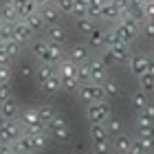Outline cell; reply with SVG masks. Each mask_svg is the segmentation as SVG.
I'll use <instances>...</instances> for the list:
<instances>
[{"label":"cell","mask_w":154,"mask_h":154,"mask_svg":"<svg viewBox=\"0 0 154 154\" xmlns=\"http://www.w3.org/2000/svg\"><path fill=\"white\" fill-rule=\"evenodd\" d=\"M46 134L51 137V141L64 145L71 141V128H68V119L64 115H57L55 112V117L51 119V121L46 123Z\"/></svg>","instance_id":"6da1fadb"},{"label":"cell","mask_w":154,"mask_h":154,"mask_svg":"<svg viewBox=\"0 0 154 154\" xmlns=\"http://www.w3.org/2000/svg\"><path fill=\"white\" fill-rule=\"evenodd\" d=\"M75 97H77L82 103H86V106H88V103H93V101L106 99V97H103V90H101V84H93V82L79 84V88H77Z\"/></svg>","instance_id":"7a4b0ae2"},{"label":"cell","mask_w":154,"mask_h":154,"mask_svg":"<svg viewBox=\"0 0 154 154\" xmlns=\"http://www.w3.org/2000/svg\"><path fill=\"white\" fill-rule=\"evenodd\" d=\"M86 117H88V121L90 123H106L110 117V106H108V101L106 99H101V101H93V103H88L86 106Z\"/></svg>","instance_id":"3957f363"},{"label":"cell","mask_w":154,"mask_h":154,"mask_svg":"<svg viewBox=\"0 0 154 154\" xmlns=\"http://www.w3.org/2000/svg\"><path fill=\"white\" fill-rule=\"evenodd\" d=\"M44 40L48 42V44H57V46H64L66 44V40H68V35H66V29L62 24H48L46 29H44Z\"/></svg>","instance_id":"277c9868"},{"label":"cell","mask_w":154,"mask_h":154,"mask_svg":"<svg viewBox=\"0 0 154 154\" xmlns=\"http://www.w3.org/2000/svg\"><path fill=\"white\" fill-rule=\"evenodd\" d=\"M88 68H90V82L93 84H101L108 77V66L101 62V57L88 60Z\"/></svg>","instance_id":"5b68a950"},{"label":"cell","mask_w":154,"mask_h":154,"mask_svg":"<svg viewBox=\"0 0 154 154\" xmlns=\"http://www.w3.org/2000/svg\"><path fill=\"white\" fill-rule=\"evenodd\" d=\"M33 35H35V33H33L29 26H26L24 20H18V22H13V40L20 42L22 46L29 44V42L33 40Z\"/></svg>","instance_id":"8992f818"},{"label":"cell","mask_w":154,"mask_h":154,"mask_svg":"<svg viewBox=\"0 0 154 154\" xmlns=\"http://www.w3.org/2000/svg\"><path fill=\"white\" fill-rule=\"evenodd\" d=\"M106 51L110 53V57H112L115 64H128V60H130V48H128V44L119 42V44L106 46Z\"/></svg>","instance_id":"52a82bcc"},{"label":"cell","mask_w":154,"mask_h":154,"mask_svg":"<svg viewBox=\"0 0 154 154\" xmlns=\"http://www.w3.org/2000/svg\"><path fill=\"white\" fill-rule=\"evenodd\" d=\"M121 16H123V9H121V7H117V5H112V2H106V5L101 7V11H99V16H97V18L106 20V22H119Z\"/></svg>","instance_id":"ba28073f"},{"label":"cell","mask_w":154,"mask_h":154,"mask_svg":"<svg viewBox=\"0 0 154 154\" xmlns=\"http://www.w3.org/2000/svg\"><path fill=\"white\" fill-rule=\"evenodd\" d=\"M66 55H68L66 60H71L75 66H77V64H84V62L90 60V53H88V48L84 46V44H73L71 48H68Z\"/></svg>","instance_id":"9c48e42d"},{"label":"cell","mask_w":154,"mask_h":154,"mask_svg":"<svg viewBox=\"0 0 154 154\" xmlns=\"http://www.w3.org/2000/svg\"><path fill=\"white\" fill-rule=\"evenodd\" d=\"M128 66H130V73L139 77V75L145 73V68H148V57H145V55H141V53H134V55H130Z\"/></svg>","instance_id":"30bf717a"},{"label":"cell","mask_w":154,"mask_h":154,"mask_svg":"<svg viewBox=\"0 0 154 154\" xmlns=\"http://www.w3.org/2000/svg\"><path fill=\"white\" fill-rule=\"evenodd\" d=\"M38 13L42 18H44V22H46V26L48 24H55L60 20V16H62V11L57 9V7H55L53 2H48V5H44V7H40L38 9Z\"/></svg>","instance_id":"8fae6325"},{"label":"cell","mask_w":154,"mask_h":154,"mask_svg":"<svg viewBox=\"0 0 154 154\" xmlns=\"http://www.w3.org/2000/svg\"><path fill=\"white\" fill-rule=\"evenodd\" d=\"M11 5L16 7V11H18L20 20L26 18V16H31V13H35V11L40 9V7L33 2V0H11Z\"/></svg>","instance_id":"7c38bea8"},{"label":"cell","mask_w":154,"mask_h":154,"mask_svg":"<svg viewBox=\"0 0 154 154\" xmlns=\"http://www.w3.org/2000/svg\"><path fill=\"white\" fill-rule=\"evenodd\" d=\"M2 130H5V134L9 137V141H11V143H13V141H18V139L24 134V132H22V123L16 121V119H7L5 125H2Z\"/></svg>","instance_id":"4fadbf2b"},{"label":"cell","mask_w":154,"mask_h":154,"mask_svg":"<svg viewBox=\"0 0 154 154\" xmlns=\"http://www.w3.org/2000/svg\"><path fill=\"white\" fill-rule=\"evenodd\" d=\"M9 148H11V152H13V154H29V152H33L31 137H29V134H22V137L18 139V141L9 143Z\"/></svg>","instance_id":"5bb4252c"},{"label":"cell","mask_w":154,"mask_h":154,"mask_svg":"<svg viewBox=\"0 0 154 154\" xmlns=\"http://www.w3.org/2000/svg\"><path fill=\"white\" fill-rule=\"evenodd\" d=\"M55 73H57V66H53V64H46V62H40V64H38V68L33 71V75H35L38 84L46 82L48 77H53Z\"/></svg>","instance_id":"9a60e30c"},{"label":"cell","mask_w":154,"mask_h":154,"mask_svg":"<svg viewBox=\"0 0 154 154\" xmlns=\"http://www.w3.org/2000/svg\"><path fill=\"white\" fill-rule=\"evenodd\" d=\"M75 73H77V66L73 64L71 60H62L57 64V77H60V79H77Z\"/></svg>","instance_id":"2e32d148"},{"label":"cell","mask_w":154,"mask_h":154,"mask_svg":"<svg viewBox=\"0 0 154 154\" xmlns=\"http://www.w3.org/2000/svg\"><path fill=\"white\" fill-rule=\"evenodd\" d=\"M0 112L5 115V119H16L20 115V108H18V101L13 99V97H9V99L0 101Z\"/></svg>","instance_id":"e0dca14e"},{"label":"cell","mask_w":154,"mask_h":154,"mask_svg":"<svg viewBox=\"0 0 154 154\" xmlns=\"http://www.w3.org/2000/svg\"><path fill=\"white\" fill-rule=\"evenodd\" d=\"M31 137V145H33V152H42V150H46L48 145H51V137L46 134V130L44 132H38V134H29Z\"/></svg>","instance_id":"ac0fdd59"},{"label":"cell","mask_w":154,"mask_h":154,"mask_svg":"<svg viewBox=\"0 0 154 154\" xmlns=\"http://www.w3.org/2000/svg\"><path fill=\"white\" fill-rule=\"evenodd\" d=\"M88 134H90V141H110L108 130H106L103 123H90L88 125Z\"/></svg>","instance_id":"d6986e66"},{"label":"cell","mask_w":154,"mask_h":154,"mask_svg":"<svg viewBox=\"0 0 154 154\" xmlns=\"http://www.w3.org/2000/svg\"><path fill=\"white\" fill-rule=\"evenodd\" d=\"M24 22H26V26L33 31V33H42L46 29V22H44V18L40 16V13L35 11V13H31V16H26V18H22Z\"/></svg>","instance_id":"ffe728a7"},{"label":"cell","mask_w":154,"mask_h":154,"mask_svg":"<svg viewBox=\"0 0 154 154\" xmlns=\"http://www.w3.org/2000/svg\"><path fill=\"white\" fill-rule=\"evenodd\" d=\"M137 137L154 139V123L148 121V119H143V117H139L137 119Z\"/></svg>","instance_id":"44dd1931"},{"label":"cell","mask_w":154,"mask_h":154,"mask_svg":"<svg viewBox=\"0 0 154 154\" xmlns=\"http://www.w3.org/2000/svg\"><path fill=\"white\" fill-rule=\"evenodd\" d=\"M0 20H2V22H9V24H13V22H18V20H20L16 7L11 5V0L0 7Z\"/></svg>","instance_id":"7402d4cb"},{"label":"cell","mask_w":154,"mask_h":154,"mask_svg":"<svg viewBox=\"0 0 154 154\" xmlns=\"http://www.w3.org/2000/svg\"><path fill=\"white\" fill-rule=\"evenodd\" d=\"M46 48H48V42L42 38V40H31V55L40 62L46 60Z\"/></svg>","instance_id":"603a6c76"},{"label":"cell","mask_w":154,"mask_h":154,"mask_svg":"<svg viewBox=\"0 0 154 154\" xmlns=\"http://www.w3.org/2000/svg\"><path fill=\"white\" fill-rule=\"evenodd\" d=\"M40 90H42V93H46V95H57L60 90H62V84H60L57 73H55L53 77H48L46 82H42L40 84Z\"/></svg>","instance_id":"cb8c5ba5"},{"label":"cell","mask_w":154,"mask_h":154,"mask_svg":"<svg viewBox=\"0 0 154 154\" xmlns=\"http://www.w3.org/2000/svg\"><path fill=\"white\" fill-rule=\"evenodd\" d=\"M64 60V51H62V46H57V44H48V48H46V64H53V66H57L60 62Z\"/></svg>","instance_id":"d4e9b609"},{"label":"cell","mask_w":154,"mask_h":154,"mask_svg":"<svg viewBox=\"0 0 154 154\" xmlns=\"http://www.w3.org/2000/svg\"><path fill=\"white\" fill-rule=\"evenodd\" d=\"M130 143H132V139L121 132V134L112 137V145H110V148H112L117 154H125V152H128V148H130Z\"/></svg>","instance_id":"484cf974"},{"label":"cell","mask_w":154,"mask_h":154,"mask_svg":"<svg viewBox=\"0 0 154 154\" xmlns=\"http://www.w3.org/2000/svg\"><path fill=\"white\" fill-rule=\"evenodd\" d=\"M75 29H77V33H82V35H90V33H93V29H95L93 18H88V16L75 18Z\"/></svg>","instance_id":"4316f807"},{"label":"cell","mask_w":154,"mask_h":154,"mask_svg":"<svg viewBox=\"0 0 154 154\" xmlns=\"http://www.w3.org/2000/svg\"><path fill=\"white\" fill-rule=\"evenodd\" d=\"M101 90H103V97H106V99H112V97H117L121 93V86H119L115 79H108L106 77V79L101 82Z\"/></svg>","instance_id":"83f0119b"},{"label":"cell","mask_w":154,"mask_h":154,"mask_svg":"<svg viewBox=\"0 0 154 154\" xmlns=\"http://www.w3.org/2000/svg\"><path fill=\"white\" fill-rule=\"evenodd\" d=\"M110 33H112V35H115L119 42H123V44H130V42L134 40V38H132L130 33H128V29H125V26H123L121 22H112V31H110Z\"/></svg>","instance_id":"f1b7e54d"},{"label":"cell","mask_w":154,"mask_h":154,"mask_svg":"<svg viewBox=\"0 0 154 154\" xmlns=\"http://www.w3.org/2000/svg\"><path fill=\"white\" fill-rule=\"evenodd\" d=\"M119 22H121V24L125 26V29H128V33H130V35H132V38H137V35H139V33H141V22H137V20H134V18H130V16H125V13H123V16H121V20H119Z\"/></svg>","instance_id":"f546056e"},{"label":"cell","mask_w":154,"mask_h":154,"mask_svg":"<svg viewBox=\"0 0 154 154\" xmlns=\"http://www.w3.org/2000/svg\"><path fill=\"white\" fill-rule=\"evenodd\" d=\"M103 125H106V130H108V137H110V139L123 132V121H121L119 117H110V119H108V121L103 123Z\"/></svg>","instance_id":"4dcf8cb0"},{"label":"cell","mask_w":154,"mask_h":154,"mask_svg":"<svg viewBox=\"0 0 154 154\" xmlns=\"http://www.w3.org/2000/svg\"><path fill=\"white\" fill-rule=\"evenodd\" d=\"M148 93H143V90H137V93H132L130 95V106L137 110V112H141V108L148 103Z\"/></svg>","instance_id":"1f68e13d"},{"label":"cell","mask_w":154,"mask_h":154,"mask_svg":"<svg viewBox=\"0 0 154 154\" xmlns=\"http://www.w3.org/2000/svg\"><path fill=\"white\" fill-rule=\"evenodd\" d=\"M88 38V46L90 48H101V46H106L103 44V38H106V31H101V29H93V33L90 35H86Z\"/></svg>","instance_id":"d6a6232c"},{"label":"cell","mask_w":154,"mask_h":154,"mask_svg":"<svg viewBox=\"0 0 154 154\" xmlns=\"http://www.w3.org/2000/svg\"><path fill=\"white\" fill-rule=\"evenodd\" d=\"M38 115H40V121L46 125V123L55 117V108L51 106V103H42V106L38 108Z\"/></svg>","instance_id":"836d02e7"},{"label":"cell","mask_w":154,"mask_h":154,"mask_svg":"<svg viewBox=\"0 0 154 154\" xmlns=\"http://www.w3.org/2000/svg\"><path fill=\"white\" fill-rule=\"evenodd\" d=\"M139 88L143 90V93H154V77L148 75V73H143V75H139Z\"/></svg>","instance_id":"e575fe53"},{"label":"cell","mask_w":154,"mask_h":154,"mask_svg":"<svg viewBox=\"0 0 154 154\" xmlns=\"http://www.w3.org/2000/svg\"><path fill=\"white\" fill-rule=\"evenodd\" d=\"M75 77H77V82H79V84H88V82H90V68H88V62H84V64H77V73H75Z\"/></svg>","instance_id":"d590c367"},{"label":"cell","mask_w":154,"mask_h":154,"mask_svg":"<svg viewBox=\"0 0 154 154\" xmlns=\"http://www.w3.org/2000/svg\"><path fill=\"white\" fill-rule=\"evenodd\" d=\"M108 2V0H88V11H86V16L88 18H97V16H99V11H101V7L103 5H106Z\"/></svg>","instance_id":"8d00e7d4"},{"label":"cell","mask_w":154,"mask_h":154,"mask_svg":"<svg viewBox=\"0 0 154 154\" xmlns=\"http://www.w3.org/2000/svg\"><path fill=\"white\" fill-rule=\"evenodd\" d=\"M86 11H88V0H73V11H71V16L84 18V16H86Z\"/></svg>","instance_id":"74e56055"},{"label":"cell","mask_w":154,"mask_h":154,"mask_svg":"<svg viewBox=\"0 0 154 154\" xmlns=\"http://www.w3.org/2000/svg\"><path fill=\"white\" fill-rule=\"evenodd\" d=\"M60 84H62V90L68 93V95H73V97L77 93V88H79V82L77 79H60Z\"/></svg>","instance_id":"f35d334b"},{"label":"cell","mask_w":154,"mask_h":154,"mask_svg":"<svg viewBox=\"0 0 154 154\" xmlns=\"http://www.w3.org/2000/svg\"><path fill=\"white\" fill-rule=\"evenodd\" d=\"M2 44H5L7 53H9L11 57H16V55H20V51H22V44H20V42H16V40H7V42H2Z\"/></svg>","instance_id":"ab89813d"},{"label":"cell","mask_w":154,"mask_h":154,"mask_svg":"<svg viewBox=\"0 0 154 154\" xmlns=\"http://www.w3.org/2000/svg\"><path fill=\"white\" fill-rule=\"evenodd\" d=\"M7 40H13V24L2 22L0 24V42H7Z\"/></svg>","instance_id":"60d3db41"},{"label":"cell","mask_w":154,"mask_h":154,"mask_svg":"<svg viewBox=\"0 0 154 154\" xmlns=\"http://www.w3.org/2000/svg\"><path fill=\"white\" fill-rule=\"evenodd\" d=\"M93 154H110V143L108 141H93Z\"/></svg>","instance_id":"b9f144b4"},{"label":"cell","mask_w":154,"mask_h":154,"mask_svg":"<svg viewBox=\"0 0 154 154\" xmlns=\"http://www.w3.org/2000/svg\"><path fill=\"white\" fill-rule=\"evenodd\" d=\"M139 117H143V119H148V121L154 123V103H145V106L141 108V112H139Z\"/></svg>","instance_id":"7bdbcfd3"},{"label":"cell","mask_w":154,"mask_h":154,"mask_svg":"<svg viewBox=\"0 0 154 154\" xmlns=\"http://www.w3.org/2000/svg\"><path fill=\"white\" fill-rule=\"evenodd\" d=\"M11 77H13L11 66H0V84H11Z\"/></svg>","instance_id":"ee69618b"},{"label":"cell","mask_w":154,"mask_h":154,"mask_svg":"<svg viewBox=\"0 0 154 154\" xmlns=\"http://www.w3.org/2000/svg\"><path fill=\"white\" fill-rule=\"evenodd\" d=\"M137 141H139V145L143 148V152H145V154H150V152L154 150V139H143V137H137Z\"/></svg>","instance_id":"f6af8a7d"},{"label":"cell","mask_w":154,"mask_h":154,"mask_svg":"<svg viewBox=\"0 0 154 154\" xmlns=\"http://www.w3.org/2000/svg\"><path fill=\"white\" fill-rule=\"evenodd\" d=\"M11 55L7 53V48H5V44L0 42V66H11Z\"/></svg>","instance_id":"bcb514c9"},{"label":"cell","mask_w":154,"mask_h":154,"mask_svg":"<svg viewBox=\"0 0 154 154\" xmlns=\"http://www.w3.org/2000/svg\"><path fill=\"white\" fill-rule=\"evenodd\" d=\"M143 16H145V20H154V0H145L143 2Z\"/></svg>","instance_id":"7dc6e473"},{"label":"cell","mask_w":154,"mask_h":154,"mask_svg":"<svg viewBox=\"0 0 154 154\" xmlns=\"http://www.w3.org/2000/svg\"><path fill=\"white\" fill-rule=\"evenodd\" d=\"M141 33H145V38H154V20H145L141 24Z\"/></svg>","instance_id":"c3c4849f"},{"label":"cell","mask_w":154,"mask_h":154,"mask_svg":"<svg viewBox=\"0 0 154 154\" xmlns=\"http://www.w3.org/2000/svg\"><path fill=\"white\" fill-rule=\"evenodd\" d=\"M9 97H13L11 95V86H9V84H0V101L9 99Z\"/></svg>","instance_id":"681fc988"},{"label":"cell","mask_w":154,"mask_h":154,"mask_svg":"<svg viewBox=\"0 0 154 154\" xmlns=\"http://www.w3.org/2000/svg\"><path fill=\"white\" fill-rule=\"evenodd\" d=\"M125 154H145V152H143L141 145H139L137 139H132V143H130V148H128V152H125Z\"/></svg>","instance_id":"f907efd6"},{"label":"cell","mask_w":154,"mask_h":154,"mask_svg":"<svg viewBox=\"0 0 154 154\" xmlns=\"http://www.w3.org/2000/svg\"><path fill=\"white\" fill-rule=\"evenodd\" d=\"M33 71H35V68H31V66H22V68H20V77H22V79H29V77L33 75Z\"/></svg>","instance_id":"816d5d0a"},{"label":"cell","mask_w":154,"mask_h":154,"mask_svg":"<svg viewBox=\"0 0 154 154\" xmlns=\"http://www.w3.org/2000/svg\"><path fill=\"white\" fill-rule=\"evenodd\" d=\"M108 2H112V5H117V7H121V9H125V7H128V0H108Z\"/></svg>","instance_id":"f5cc1de1"},{"label":"cell","mask_w":154,"mask_h":154,"mask_svg":"<svg viewBox=\"0 0 154 154\" xmlns=\"http://www.w3.org/2000/svg\"><path fill=\"white\" fill-rule=\"evenodd\" d=\"M145 73L154 77V60H148V68H145Z\"/></svg>","instance_id":"db71d44e"},{"label":"cell","mask_w":154,"mask_h":154,"mask_svg":"<svg viewBox=\"0 0 154 154\" xmlns=\"http://www.w3.org/2000/svg\"><path fill=\"white\" fill-rule=\"evenodd\" d=\"M0 154H13L9 145H0Z\"/></svg>","instance_id":"11a10c76"},{"label":"cell","mask_w":154,"mask_h":154,"mask_svg":"<svg viewBox=\"0 0 154 154\" xmlns=\"http://www.w3.org/2000/svg\"><path fill=\"white\" fill-rule=\"evenodd\" d=\"M33 2H35L38 7H44V5H48V2H51V0H33Z\"/></svg>","instance_id":"9f6ffc18"},{"label":"cell","mask_w":154,"mask_h":154,"mask_svg":"<svg viewBox=\"0 0 154 154\" xmlns=\"http://www.w3.org/2000/svg\"><path fill=\"white\" fill-rule=\"evenodd\" d=\"M5 121H7V119H5V115L0 112V128H2V125H5Z\"/></svg>","instance_id":"6f0895ef"},{"label":"cell","mask_w":154,"mask_h":154,"mask_svg":"<svg viewBox=\"0 0 154 154\" xmlns=\"http://www.w3.org/2000/svg\"><path fill=\"white\" fill-rule=\"evenodd\" d=\"M29 154H38V152H29Z\"/></svg>","instance_id":"680465c9"},{"label":"cell","mask_w":154,"mask_h":154,"mask_svg":"<svg viewBox=\"0 0 154 154\" xmlns=\"http://www.w3.org/2000/svg\"><path fill=\"white\" fill-rule=\"evenodd\" d=\"M0 24H2V20H0Z\"/></svg>","instance_id":"91938a15"}]
</instances>
